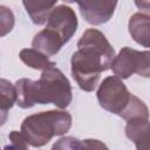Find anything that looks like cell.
<instances>
[{
    "label": "cell",
    "mask_w": 150,
    "mask_h": 150,
    "mask_svg": "<svg viewBox=\"0 0 150 150\" xmlns=\"http://www.w3.org/2000/svg\"><path fill=\"white\" fill-rule=\"evenodd\" d=\"M115 50L104 34L95 28L87 29L77 42L71 56V75L84 91H93L101 73L111 68Z\"/></svg>",
    "instance_id": "6da1fadb"
},
{
    "label": "cell",
    "mask_w": 150,
    "mask_h": 150,
    "mask_svg": "<svg viewBox=\"0 0 150 150\" xmlns=\"http://www.w3.org/2000/svg\"><path fill=\"white\" fill-rule=\"evenodd\" d=\"M16 104L22 108H32L35 104L53 103L57 108H67L73 98L71 87L63 73L55 64L42 70L38 81L20 79L15 83Z\"/></svg>",
    "instance_id": "7a4b0ae2"
},
{
    "label": "cell",
    "mask_w": 150,
    "mask_h": 150,
    "mask_svg": "<svg viewBox=\"0 0 150 150\" xmlns=\"http://www.w3.org/2000/svg\"><path fill=\"white\" fill-rule=\"evenodd\" d=\"M71 127V116L67 111L49 110L26 117L21 124V134L29 145L40 148L54 136L66 134Z\"/></svg>",
    "instance_id": "3957f363"
},
{
    "label": "cell",
    "mask_w": 150,
    "mask_h": 150,
    "mask_svg": "<svg viewBox=\"0 0 150 150\" xmlns=\"http://www.w3.org/2000/svg\"><path fill=\"white\" fill-rule=\"evenodd\" d=\"M125 84L117 76L105 77L98 87L97 101L100 105L109 112L122 116L132 100Z\"/></svg>",
    "instance_id": "277c9868"
},
{
    "label": "cell",
    "mask_w": 150,
    "mask_h": 150,
    "mask_svg": "<svg viewBox=\"0 0 150 150\" xmlns=\"http://www.w3.org/2000/svg\"><path fill=\"white\" fill-rule=\"evenodd\" d=\"M111 69L118 79H128L132 74L150 77V52L124 47L115 56Z\"/></svg>",
    "instance_id": "5b68a950"
},
{
    "label": "cell",
    "mask_w": 150,
    "mask_h": 150,
    "mask_svg": "<svg viewBox=\"0 0 150 150\" xmlns=\"http://www.w3.org/2000/svg\"><path fill=\"white\" fill-rule=\"evenodd\" d=\"M46 28L54 30L63 42L67 43L77 29V18L75 12L66 5L55 7L49 15Z\"/></svg>",
    "instance_id": "8992f818"
},
{
    "label": "cell",
    "mask_w": 150,
    "mask_h": 150,
    "mask_svg": "<svg viewBox=\"0 0 150 150\" xmlns=\"http://www.w3.org/2000/svg\"><path fill=\"white\" fill-rule=\"evenodd\" d=\"M80 12L90 25H102L110 20L117 1H79Z\"/></svg>",
    "instance_id": "52a82bcc"
},
{
    "label": "cell",
    "mask_w": 150,
    "mask_h": 150,
    "mask_svg": "<svg viewBox=\"0 0 150 150\" xmlns=\"http://www.w3.org/2000/svg\"><path fill=\"white\" fill-rule=\"evenodd\" d=\"M127 137L135 143L136 150H150V122L149 120H135L127 122Z\"/></svg>",
    "instance_id": "ba28073f"
},
{
    "label": "cell",
    "mask_w": 150,
    "mask_h": 150,
    "mask_svg": "<svg viewBox=\"0 0 150 150\" xmlns=\"http://www.w3.org/2000/svg\"><path fill=\"white\" fill-rule=\"evenodd\" d=\"M129 34L138 45L150 48V15L144 13H135L130 16Z\"/></svg>",
    "instance_id": "9c48e42d"
},
{
    "label": "cell",
    "mask_w": 150,
    "mask_h": 150,
    "mask_svg": "<svg viewBox=\"0 0 150 150\" xmlns=\"http://www.w3.org/2000/svg\"><path fill=\"white\" fill-rule=\"evenodd\" d=\"M63 45V40L54 30L48 28L39 32L32 41V47L47 56H53L57 54Z\"/></svg>",
    "instance_id": "30bf717a"
},
{
    "label": "cell",
    "mask_w": 150,
    "mask_h": 150,
    "mask_svg": "<svg viewBox=\"0 0 150 150\" xmlns=\"http://www.w3.org/2000/svg\"><path fill=\"white\" fill-rule=\"evenodd\" d=\"M28 15L35 25H42L48 19L56 1H22Z\"/></svg>",
    "instance_id": "8fae6325"
},
{
    "label": "cell",
    "mask_w": 150,
    "mask_h": 150,
    "mask_svg": "<svg viewBox=\"0 0 150 150\" xmlns=\"http://www.w3.org/2000/svg\"><path fill=\"white\" fill-rule=\"evenodd\" d=\"M20 60L30 68L45 70L46 68L55 64V62L49 61L48 56L34 48H25L20 52Z\"/></svg>",
    "instance_id": "7c38bea8"
},
{
    "label": "cell",
    "mask_w": 150,
    "mask_h": 150,
    "mask_svg": "<svg viewBox=\"0 0 150 150\" xmlns=\"http://www.w3.org/2000/svg\"><path fill=\"white\" fill-rule=\"evenodd\" d=\"M16 102V88L9 81L1 79L0 81V107L2 114V123L6 120L7 111Z\"/></svg>",
    "instance_id": "4fadbf2b"
},
{
    "label": "cell",
    "mask_w": 150,
    "mask_h": 150,
    "mask_svg": "<svg viewBox=\"0 0 150 150\" xmlns=\"http://www.w3.org/2000/svg\"><path fill=\"white\" fill-rule=\"evenodd\" d=\"M9 143L4 146V150H28V142L19 131H11L8 135Z\"/></svg>",
    "instance_id": "5bb4252c"
},
{
    "label": "cell",
    "mask_w": 150,
    "mask_h": 150,
    "mask_svg": "<svg viewBox=\"0 0 150 150\" xmlns=\"http://www.w3.org/2000/svg\"><path fill=\"white\" fill-rule=\"evenodd\" d=\"M52 150H82V141L75 137H61L53 144Z\"/></svg>",
    "instance_id": "9a60e30c"
},
{
    "label": "cell",
    "mask_w": 150,
    "mask_h": 150,
    "mask_svg": "<svg viewBox=\"0 0 150 150\" xmlns=\"http://www.w3.org/2000/svg\"><path fill=\"white\" fill-rule=\"evenodd\" d=\"M0 26H1V33H0L1 36L11 32L14 26V15L12 11L5 6H0Z\"/></svg>",
    "instance_id": "2e32d148"
},
{
    "label": "cell",
    "mask_w": 150,
    "mask_h": 150,
    "mask_svg": "<svg viewBox=\"0 0 150 150\" xmlns=\"http://www.w3.org/2000/svg\"><path fill=\"white\" fill-rule=\"evenodd\" d=\"M82 150H109V149L103 142L98 139L88 138L82 141Z\"/></svg>",
    "instance_id": "e0dca14e"
},
{
    "label": "cell",
    "mask_w": 150,
    "mask_h": 150,
    "mask_svg": "<svg viewBox=\"0 0 150 150\" xmlns=\"http://www.w3.org/2000/svg\"><path fill=\"white\" fill-rule=\"evenodd\" d=\"M135 5L144 12H150V1H135Z\"/></svg>",
    "instance_id": "ac0fdd59"
}]
</instances>
